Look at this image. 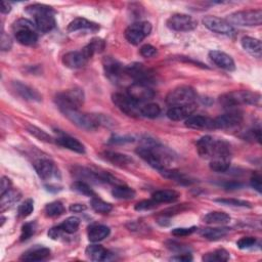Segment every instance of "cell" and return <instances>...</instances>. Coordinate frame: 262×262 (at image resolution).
Returning a JSON list of instances; mask_svg holds the SVG:
<instances>
[{"instance_id": "14", "label": "cell", "mask_w": 262, "mask_h": 262, "mask_svg": "<svg viewBox=\"0 0 262 262\" xmlns=\"http://www.w3.org/2000/svg\"><path fill=\"white\" fill-rule=\"evenodd\" d=\"M102 67L106 76L113 83L118 84L121 82L123 77L126 75L124 67L119 61L112 57H104L102 60Z\"/></svg>"}, {"instance_id": "15", "label": "cell", "mask_w": 262, "mask_h": 262, "mask_svg": "<svg viewBox=\"0 0 262 262\" xmlns=\"http://www.w3.org/2000/svg\"><path fill=\"white\" fill-rule=\"evenodd\" d=\"M244 116L241 111L230 110L229 113L221 115L213 119L214 129H229L240 125L243 122Z\"/></svg>"}, {"instance_id": "9", "label": "cell", "mask_w": 262, "mask_h": 262, "mask_svg": "<svg viewBox=\"0 0 262 262\" xmlns=\"http://www.w3.org/2000/svg\"><path fill=\"white\" fill-rule=\"evenodd\" d=\"M227 21L232 26H260L262 23V10L259 9H247L232 12L228 16Z\"/></svg>"}, {"instance_id": "17", "label": "cell", "mask_w": 262, "mask_h": 262, "mask_svg": "<svg viewBox=\"0 0 262 262\" xmlns=\"http://www.w3.org/2000/svg\"><path fill=\"white\" fill-rule=\"evenodd\" d=\"M127 96L135 101L142 103L153 99L155 97V91L150 85L133 82L127 89Z\"/></svg>"}, {"instance_id": "16", "label": "cell", "mask_w": 262, "mask_h": 262, "mask_svg": "<svg viewBox=\"0 0 262 262\" xmlns=\"http://www.w3.org/2000/svg\"><path fill=\"white\" fill-rule=\"evenodd\" d=\"M203 24L207 29L210 31L221 34V35H232L234 30L232 26L224 19H220L214 16H207L203 19Z\"/></svg>"}, {"instance_id": "34", "label": "cell", "mask_w": 262, "mask_h": 262, "mask_svg": "<svg viewBox=\"0 0 262 262\" xmlns=\"http://www.w3.org/2000/svg\"><path fill=\"white\" fill-rule=\"evenodd\" d=\"M204 221L207 225H217V226H225L228 225L230 221V216L226 212L214 211L208 213L204 217Z\"/></svg>"}, {"instance_id": "23", "label": "cell", "mask_w": 262, "mask_h": 262, "mask_svg": "<svg viewBox=\"0 0 262 262\" xmlns=\"http://www.w3.org/2000/svg\"><path fill=\"white\" fill-rule=\"evenodd\" d=\"M56 142L58 143L59 146L68 149L72 152H75L78 154H84L85 153V148L82 143L72 136L63 134L56 139Z\"/></svg>"}, {"instance_id": "8", "label": "cell", "mask_w": 262, "mask_h": 262, "mask_svg": "<svg viewBox=\"0 0 262 262\" xmlns=\"http://www.w3.org/2000/svg\"><path fill=\"white\" fill-rule=\"evenodd\" d=\"M196 98V90L187 85L178 86L169 91L166 97V103L169 107H180L194 103Z\"/></svg>"}, {"instance_id": "59", "label": "cell", "mask_w": 262, "mask_h": 262, "mask_svg": "<svg viewBox=\"0 0 262 262\" xmlns=\"http://www.w3.org/2000/svg\"><path fill=\"white\" fill-rule=\"evenodd\" d=\"M171 261H177V262H190L193 260V256L190 253H182L181 255H176L170 258Z\"/></svg>"}, {"instance_id": "21", "label": "cell", "mask_w": 262, "mask_h": 262, "mask_svg": "<svg viewBox=\"0 0 262 262\" xmlns=\"http://www.w3.org/2000/svg\"><path fill=\"white\" fill-rule=\"evenodd\" d=\"M11 88L23 99L30 100V101H41L42 100V97L37 90H35L34 88L26 85L20 81L12 82Z\"/></svg>"}, {"instance_id": "52", "label": "cell", "mask_w": 262, "mask_h": 262, "mask_svg": "<svg viewBox=\"0 0 262 262\" xmlns=\"http://www.w3.org/2000/svg\"><path fill=\"white\" fill-rule=\"evenodd\" d=\"M139 52H140V55L143 58H147L148 59V58L155 57L157 55V52H158V51H157V48L154 47L153 45H151V44H145V45H142L140 47Z\"/></svg>"}, {"instance_id": "25", "label": "cell", "mask_w": 262, "mask_h": 262, "mask_svg": "<svg viewBox=\"0 0 262 262\" xmlns=\"http://www.w3.org/2000/svg\"><path fill=\"white\" fill-rule=\"evenodd\" d=\"M67 30L68 32H76L79 30H90L91 32H97L99 30V25L84 18H77L68 25Z\"/></svg>"}, {"instance_id": "19", "label": "cell", "mask_w": 262, "mask_h": 262, "mask_svg": "<svg viewBox=\"0 0 262 262\" xmlns=\"http://www.w3.org/2000/svg\"><path fill=\"white\" fill-rule=\"evenodd\" d=\"M63 64L69 69H80L88 63L89 59L85 56L82 50L80 51H70L63 57Z\"/></svg>"}, {"instance_id": "33", "label": "cell", "mask_w": 262, "mask_h": 262, "mask_svg": "<svg viewBox=\"0 0 262 262\" xmlns=\"http://www.w3.org/2000/svg\"><path fill=\"white\" fill-rule=\"evenodd\" d=\"M74 174L78 178H80V180H82V181L87 180L89 182H94V183L102 182L101 178H100V174L98 172H94L87 168L76 167V168H74Z\"/></svg>"}, {"instance_id": "5", "label": "cell", "mask_w": 262, "mask_h": 262, "mask_svg": "<svg viewBox=\"0 0 262 262\" xmlns=\"http://www.w3.org/2000/svg\"><path fill=\"white\" fill-rule=\"evenodd\" d=\"M65 117L76 126L85 130H95L106 122V118L101 115H90L79 110H66L62 112Z\"/></svg>"}, {"instance_id": "53", "label": "cell", "mask_w": 262, "mask_h": 262, "mask_svg": "<svg viewBox=\"0 0 262 262\" xmlns=\"http://www.w3.org/2000/svg\"><path fill=\"white\" fill-rule=\"evenodd\" d=\"M196 229V227H192V228H179V229H174L171 230V233L175 237H187V235L192 234L193 232H195Z\"/></svg>"}, {"instance_id": "41", "label": "cell", "mask_w": 262, "mask_h": 262, "mask_svg": "<svg viewBox=\"0 0 262 262\" xmlns=\"http://www.w3.org/2000/svg\"><path fill=\"white\" fill-rule=\"evenodd\" d=\"M65 213V207L60 201H55L45 206V214L48 217H59Z\"/></svg>"}, {"instance_id": "13", "label": "cell", "mask_w": 262, "mask_h": 262, "mask_svg": "<svg viewBox=\"0 0 262 262\" xmlns=\"http://www.w3.org/2000/svg\"><path fill=\"white\" fill-rule=\"evenodd\" d=\"M124 70L126 76L132 78L136 83L150 85L154 80L153 73L150 70L146 69L145 66L140 63L130 64L124 67Z\"/></svg>"}, {"instance_id": "46", "label": "cell", "mask_w": 262, "mask_h": 262, "mask_svg": "<svg viewBox=\"0 0 262 262\" xmlns=\"http://www.w3.org/2000/svg\"><path fill=\"white\" fill-rule=\"evenodd\" d=\"M33 210H34V201L32 199H28L19 206L18 215L19 217H22V218L28 217L29 215H31Z\"/></svg>"}, {"instance_id": "48", "label": "cell", "mask_w": 262, "mask_h": 262, "mask_svg": "<svg viewBox=\"0 0 262 262\" xmlns=\"http://www.w3.org/2000/svg\"><path fill=\"white\" fill-rule=\"evenodd\" d=\"M215 202L219 203L221 205H226V206L251 208V203L250 202L243 201V200H238V199H216Z\"/></svg>"}, {"instance_id": "42", "label": "cell", "mask_w": 262, "mask_h": 262, "mask_svg": "<svg viewBox=\"0 0 262 262\" xmlns=\"http://www.w3.org/2000/svg\"><path fill=\"white\" fill-rule=\"evenodd\" d=\"M72 190L79 193L81 195L87 196H91V198H94V196H97L96 193L94 192V190L89 187V185L85 181L82 180H77L75 181L73 185H72Z\"/></svg>"}, {"instance_id": "60", "label": "cell", "mask_w": 262, "mask_h": 262, "mask_svg": "<svg viewBox=\"0 0 262 262\" xmlns=\"http://www.w3.org/2000/svg\"><path fill=\"white\" fill-rule=\"evenodd\" d=\"M87 209L86 205L84 204H79V203H77V204H72L70 206V211L73 212V213H80V212H83L85 211Z\"/></svg>"}, {"instance_id": "51", "label": "cell", "mask_w": 262, "mask_h": 262, "mask_svg": "<svg viewBox=\"0 0 262 262\" xmlns=\"http://www.w3.org/2000/svg\"><path fill=\"white\" fill-rule=\"evenodd\" d=\"M255 244H256V239L253 237H244L237 242V246L239 249H241V250L252 248L253 246H255Z\"/></svg>"}, {"instance_id": "12", "label": "cell", "mask_w": 262, "mask_h": 262, "mask_svg": "<svg viewBox=\"0 0 262 262\" xmlns=\"http://www.w3.org/2000/svg\"><path fill=\"white\" fill-rule=\"evenodd\" d=\"M166 25L170 30L176 32H190L196 28L198 22L189 15L175 14L167 20Z\"/></svg>"}, {"instance_id": "29", "label": "cell", "mask_w": 262, "mask_h": 262, "mask_svg": "<svg viewBox=\"0 0 262 262\" xmlns=\"http://www.w3.org/2000/svg\"><path fill=\"white\" fill-rule=\"evenodd\" d=\"M86 256L94 261H104L109 258L111 253L100 245H90L85 250Z\"/></svg>"}, {"instance_id": "58", "label": "cell", "mask_w": 262, "mask_h": 262, "mask_svg": "<svg viewBox=\"0 0 262 262\" xmlns=\"http://www.w3.org/2000/svg\"><path fill=\"white\" fill-rule=\"evenodd\" d=\"M251 186L254 188L258 193L262 192V182H261V177L259 174H255L251 178Z\"/></svg>"}, {"instance_id": "37", "label": "cell", "mask_w": 262, "mask_h": 262, "mask_svg": "<svg viewBox=\"0 0 262 262\" xmlns=\"http://www.w3.org/2000/svg\"><path fill=\"white\" fill-rule=\"evenodd\" d=\"M229 259V253L225 249H217L213 252L206 253L203 256V261L205 262H224Z\"/></svg>"}, {"instance_id": "56", "label": "cell", "mask_w": 262, "mask_h": 262, "mask_svg": "<svg viewBox=\"0 0 262 262\" xmlns=\"http://www.w3.org/2000/svg\"><path fill=\"white\" fill-rule=\"evenodd\" d=\"M0 46H1V49L3 51L9 50L12 46L11 38L8 35H6L4 32H2V34H1V41H0Z\"/></svg>"}, {"instance_id": "28", "label": "cell", "mask_w": 262, "mask_h": 262, "mask_svg": "<svg viewBox=\"0 0 262 262\" xmlns=\"http://www.w3.org/2000/svg\"><path fill=\"white\" fill-rule=\"evenodd\" d=\"M111 230L107 226L96 225L88 229V240L93 243H98L109 237Z\"/></svg>"}, {"instance_id": "36", "label": "cell", "mask_w": 262, "mask_h": 262, "mask_svg": "<svg viewBox=\"0 0 262 262\" xmlns=\"http://www.w3.org/2000/svg\"><path fill=\"white\" fill-rule=\"evenodd\" d=\"M112 195L114 198L119 199V200H131V199L135 198L136 193L133 189L120 185V186H116L113 189Z\"/></svg>"}, {"instance_id": "45", "label": "cell", "mask_w": 262, "mask_h": 262, "mask_svg": "<svg viewBox=\"0 0 262 262\" xmlns=\"http://www.w3.org/2000/svg\"><path fill=\"white\" fill-rule=\"evenodd\" d=\"M37 229L36 222H26V224L22 227V231H21V237L20 240L22 242L29 240L32 235L35 233Z\"/></svg>"}, {"instance_id": "47", "label": "cell", "mask_w": 262, "mask_h": 262, "mask_svg": "<svg viewBox=\"0 0 262 262\" xmlns=\"http://www.w3.org/2000/svg\"><path fill=\"white\" fill-rule=\"evenodd\" d=\"M27 130H28V132L30 134H32L33 136H35L39 140H42V141H45V142H52L51 136L49 134H47L45 131L39 129L38 127L30 125V126L27 127Z\"/></svg>"}, {"instance_id": "32", "label": "cell", "mask_w": 262, "mask_h": 262, "mask_svg": "<svg viewBox=\"0 0 262 262\" xmlns=\"http://www.w3.org/2000/svg\"><path fill=\"white\" fill-rule=\"evenodd\" d=\"M22 194L18 190H9L7 193L1 196V212L7 210L8 208L14 206L16 203H18L21 200Z\"/></svg>"}, {"instance_id": "10", "label": "cell", "mask_w": 262, "mask_h": 262, "mask_svg": "<svg viewBox=\"0 0 262 262\" xmlns=\"http://www.w3.org/2000/svg\"><path fill=\"white\" fill-rule=\"evenodd\" d=\"M152 25L149 22H136L130 25L125 30V38L133 45H138L151 34Z\"/></svg>"}, {"instance_id": "26", "label": "cell", "mask_w": 262, "mask_h": 262, "mask_svg": "<svg viewBox=\"0 0 262 262\" xmlns=\"http://www.w3.org/2000/svg\"><path fill=\"white\" fill-rule=\"evenodd\" d=\"M185 124L191 129H214L213 119L200 115L191 116L186 120Z\"/></svg>"}, {"instance_id": "55", "label": "cell", "mask_w": 262, "mask_h": 262, "mask_svg": "<svg viewBox=\"0 0 262 262\" xmlns=\"http://www.w3.org/2000/svg\"><path fill=\"white\" fill-rule=\"evenodd\" d=\"M66 233L62 228L60 226L58 227H55V228H52L48 230V237L51 239V240H60L62 237H63V234Z\"/></svg>"}, {"instance_id": "4", "label": "cell", "mask_w": 262, "mask_h": 262, "mask_svg": "<svg viewBox=\"0 0 262 262\" xmlns=\"http://www.w3.org/2000/svg\"><path fill=\"white\" fill-rule=\"evenodd\" d=\"M261 96L257 93L249 90H235L231 93L222 95L219 98V102L225 109L234 110L240 106H256L260 103Z\"/></svg>"}, {"instance_id": "24", "label": "cell", "mask_w": 262, "mask_h": 262, "mask_svg": "<svg viewBox=\"0 0 262 262\" xmlns=\"http://www.w3.org/2000/svg\"><path fill=\"white\" fill-rule=\"evenodd\" d=\"M50 256V250L45 247H34L26 251L22 256L23 261H43Z\"/></svg>"}, {"instance_id": "57", "label": "cell", "mask_w": 262, "mask_h": 262, "mask_svg": "<svg viewBox=\"0 0 262 262\" xmlns=\"http://www.w3.org/2000/svg\"><path fill=\"white\" fill-rule=\"evenodd\" d=\"M9 190H11V180L6 176H2L1 183H0V196L4 195Z\"/></svg>"}, {"instance_id": "11", "label": "cell", "mask_w": 262, "mask_h": 262, "mask_svg": "<svg viewBox=\"0 0 262 262\" xmlns=\"http://www.w3.org/2000/svg\"><path fill=\"white\" fill-rule=\"evenodd\" d=\"M112 100L115 106L122 113L130 117H141V103L135 101L128 96L122 94H114Z\"/></svg>"}, {"instance_id": "44", "label": "cell", "mask_w": 262, "mask_h": 262, "mask_svg": "<svg viewBox=\"0 0 262 262\" xmlns=\"http://www.w3.org/2000/svg\"><path fill=\"white\" fill-rule=\"evenodd\" d=\"M88 50L91 52V55L95 56L96 54H100L106 48V41L101 38H94L91 41L86 45Z\"/></svg>"}, {"instance_id": "39", "label": "cell", "mask_w": 262, "mask_h": 262, "mask_svg": "<svg viewBox=\"0 0 262 262\" xmlns=\"http://www.w3.org/2000/svg\"><path fill=\"white\" fill-rule=\"evenodd\" d=\"M80 222L81 221L78 217L71 216L68 217L65 221H63V224H61L60 227L66 233H74L78 230V229H79Z\"/></svg>"}, {"instance_id": "18", "label": "cell", "mask_w": 262, "mask_h": 262, "mask_svg": "<svg viewBox=\"0 0 262 262\" xmlns=\"http://www.w3.org/2000/svg\"><path fill=\"white\" fill-rule=\"evenodd\" d=\"M33 165L38 176L42 180H49L57 175L58 170L55 163L47 158L38 159Z\"/></svg>"}, {"instance_id": "30", "label": "cell", "mask_w": 262, "mask_h": 262, "mask_svg": "<svg viewBox=\"0 0 262 262\" xmlns=\"http://www.w3.org/2000/svg\"><path fill=\"white\" fill-rule=\"evenodd\" d=\"M179 198V193L173 190L157 191L152 195V199L157 203H172Z\"/></svg>"}, {"instance_id": "40", "label": "cell", "mask_w": 262, "mask_h": 262, "mask_svg": "<svg viewBox=\"0 0 262 262\" xmlns=\"http://www.w3.org/2000/svg\"><path fill=\"white\" fill-rule=\"evenodd\" d=\"M140 114H141V117L154 119V118H157L161 114V108L159 107V104H157V103H147V104H143V106H141Z\"/></svg>"}, {"instance_id": "6", "label": "cell", "mask_w": 262, "mask_h": 262, "mask_svg": "<svg viewBox=\"0 0 262 262\" xmlns=\"http://www.w3.org/2000/svg\"><path fill=\"white\" fill-rule=\"evenodd\" d=\"M84 93L81 88H72L59 94L56 103L61 112L66 110H79L84 102Z\"/></svg>"}, {"instance_id": "50", "label": "cell", "mask_w": 262, "mask_h": 262, "mask_svg": "<svg viewBox=\"0 0 262 262\" xmlns=\"http://www.w3.org/2000/svg\"><path fill=\"white\" fill-rule=\"evenodd\" d=\"M159 203H157L155 200L151 199V200H143V201H140L138 202L134 209L136 211H148V210H152V209L156 208L157 206H158Z\"/></svg>"}, {"instance_id": "1", "label": "cell", "mask_w": 262, "mask_h": 262, "mask_svg": "<svg viewBox=\"0 0 262 262\" xmlns=\"http://www.w3.org/2000/svg\"><path fill=\"white\" fill-rule=\"evenodd\" d=\"M135 152L143 161L159 171L167 169L173 160L172 153L151 137L143 138L142 145Z\"/></svg>"}, {"instance_id": "31", "label": "cell", "mask_w": 262, "mask_h": 262, "mask_svg": "<svg viewBox=\"0 0 262 262\" xmlns=\"http://www.w3.org/2000/svg\"><path fill=\"white\" fill-rule=\"evenodd\" d=\"M230 231L229 228H213V229H204L200 231L203 238L209 241H217L225 238Z\"/></svg>"}, {"instance_id": "54", "label": "cell", "mask_w": 262, "mask_h": 262, "mask_svg": "<svg viewBox=\"0 0 262 262\" xmlns=\"http://www.w3.org/2000/svg\"><path fill=\"white\" fill-rule=\"evenodd\" d=\"M134 141V138L132 136H119V135H114L110 138L109 143L112 145H122V143H127V142H132Z\"/></svg>"}, {"instance_id": "43", "label": "cell", "mask_w": 262, "mask_h": 262, "mask_svg": "<svg viewBox=\"0 0 262 262\" xmlns=\"http://www.w3.org/2000/svg\"><path fill=\"white\" fill-rule=\"evenodd\" d=\"M160 172L162 173V175L164 177L169 178V179H172V180L177 181L179 183H186V185H188V183H191L189 178H187L185 175L181 174L180 172L175 171V170H169L167 168V169L162 170V171H160Z\"/></svg>"}, {"instance_id": "35", "label": "cell", "mask_w": 262, "mask_h": 262, "mask_svg": "<svg viewBox=\"0 0 262 262\" xmlns=\"http://www.w3.org/2000/svg\"><path fill=\"white\" fill-rule=\"evenodd\" d=\"M104 159L108 160L109 162L113 163L114 165L117 166H127L132 163V159L129 158L127 155L119 154V153H114V152H104L103 153Z\"/></svg>"}, {"instance_id": "38", "label": "cell", "mask_w": 262, "mask_h": 262, "mask_svg": "<svg viewBox=\"0 0 262 262\" xmlns=\"http://www.w3.org/2000/svg\"><path fill=\"white\" fill-rule=\"evenodd\" d=\"M90 205L96 212L100 214H108L113 210V206L110 203L102 201L101 199L98 198V196H94V198L91 199Z\"/></svg>"}, {"instance_id": "20", "label": "cell", "mask_w": 262, "mask_h": 262, "mask_svg": "<svg viewBox=\"0 0 262 262\" xmlns=\"http://www.w3.org/2000/svg\"><path fill=\"white\" fill-rule=\"evenodd\" d=\"M198 109V104L196 102L187 104V106L173 107L170 108L167 112V117L172 121H182L187 120L188 118L193 116V114Z\"/></svg>"}, {"instance_id": "22", "label": "cell", "mask_w": 262, "mask_h": 262, "mask_svg": "<svg viewBox=\"0 0 262 262\" xmlns=\"http://www.w3.org/2000/svg\"><path fill=\"white\" fill-rule=\"evenodd\" d=\"M209 58H210V60L217 66V67L221 69L229 72L235 70V65L232 58L224 51L211 50L209 52Z\"/></svg>"}, {"instance_id": "2", "label": "cell", "mask_w": 262, "mask_h": 262, "mask_svg": "<svg viewBox=\"0 0 262 262\" xmlns=\"http://www.w3.org/2000/svg\"><path fill=\"white\" fill-rule=\"evenodd\" d=\"M196 150L202 158L211 161H230V145L224 140L211 135H205L196 141Z\"/></svg>"}, {"instance_id": "7", "label": "cell", "mask_w": 262, "mask_h": 262, "mask_svg": "<svg viewBox=\"0 0 262 262\" xmlns=\"http://www.w3.org/2000/svg\"><path fill=\"white\" fill-rule=\"evenodd\" d=\"M34 24L29 20L20 19L12 25L17 41L26 46H32L38 41V35L34 30Z\"/></svg>"}, {"instance_id": "27", "label": "cell", "mask_w": 262, "mask_h": 262, "mask_svg": "<svg viewBox=\"0 0 262 262\" xmlns=\"http://www.w3.org/2000/svg\"><path fill=\"white\" fill-rule=\"evenodd\" d=\"M242 46L243 48L249 52L251 56L256 57V58H260L261 57V52H262V44L261 41L259 39L253 38V37H243L242 38Z\"/></svg>"}, {"instance_id": "3", "label": "cell", "mask_w": 262, "mask_h": 262, "mask_svg": "<svg viewBox=\"0 0 262 262\" xmlns=\"http://www.w3.org/2000/svg\"><path fill=\"white\" fill-rule=\"evenodd\" d=\"M26 12L33 17L35 27L42 33H47L55 28V10L45 4H31L25 8Z\"/></svg>"}, {"instance_id": "49", "label": "cell", "mask_w": 262, "mask_h": 262, "mask_svg": "<svg viewBox=\"0 0 262 262\" xmlns=\"http://www.w3.org/2000/svg\"><path fill=\"white\" fill-rule=\"evenodd\" d=\"M166 246L167 248L169 249V250H171L175 253H190L191 251V248L187 245H181L179 243H176V242H172V241H170V242H167L166 243Z\"/></svg>"}, {"instance_id": "61", "label": "cell", "mask_w": 262, "mask_h": 262, "mask_svg": "<svg viewBox=\"0 0 262 262\" xmlns=\"http://www.w3.org/2000/svg\"><path fill=\"white\" fill-rule=\"evenodd\" d=\"M10 10H11L10 4L6 1H2L1 6H0V11H1V14L6 15V14H8V12H10Z\"/></svg>"}]
</instances>
